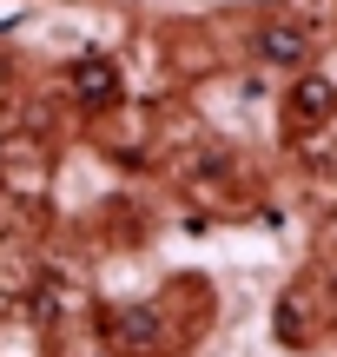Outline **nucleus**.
I'll return each mask as SVG.
<instances>
[{
	"label": "nucleus",
	"mask_w": 337,
	"mask_h": 357,
	"mask_svg": "<svg viewBox=\"0 0 337 357\" xmlns=\"http://www.w3.org/2000/svg\"><path fill=\"white\" fill-rule=\"evenodd\" d=\"M73 100H79V106H113V100H119V66L106 60V53L73 60Z\"/></svg>",
	"instance_id": "nucleus-1"
},
{
	"label": "nucleus",
	"mask_w": 337,
	"mask_h": 357,
	"mask_svg": "<svg viewBox=\"0 0 337 357\" xmlns=\"http://www.w3.org/2000/svg\"><path fill=\"white\" fill-rule=\"evenodd\" d=\"M258 53L272 66H304V60H311V40H304V26L278 20V26H265V33H258Z\"/></svg>",
	"instance_id": "nucleus-2"
},
{
	"label": "nucleus",
	"mask_w": 337,
	"mask_h": 357,
	"mask_svg": "<svg viewBox=\"0 0 337 357\" xmlns=\"http://www.w3.org/2000/svg\"><path fill=\"white\" fill-rule=\"evenodd\" d=\"M331 106H337L331 79H298V93H291V113H298V119H324Z\"/></svg>",
	"instance_id": "nucleus-3"
},
{
	"label": "nucleus",
	"mask_w": 337,
	"mask_h": 357,
	"mask_svg": "<svg viewBox=\"0 0 337 357\" xmlns=\"http://www.w3.org/2000/svg\"><path fill=\"white\" fill-rule=\"evenodd\" d=\"M331 159H337V153H331Z\"/></svg>",
	"instance_id": "nucleus-4"
}]
</instances>
